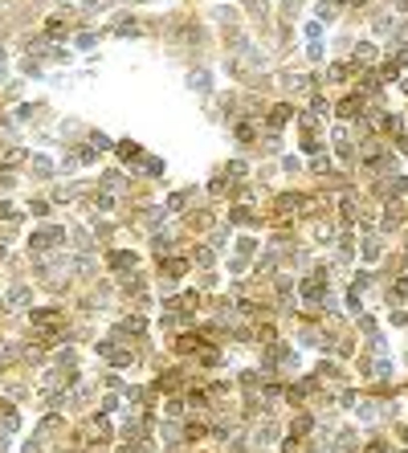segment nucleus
Segmentation results:
<instances>
[{"label":"nucleus","mask_w":408,"mask_h":453,"mask_svg":"<svg viewBox=\"0 0 408 453\" xmlns=\"http://www.w3.org/2000/svg\"><path fill=\"white\" fill-rule=\"evenodd\" d=\"M57 241H61V229L45 225V233H37V237H33V245H37V249H45V245H57Z\"/></svg>","instance_id":"f257e3e1"},{"label":"nucleus","mask_w":408,"mask_h":453,"mask_svg":"<svg viewBox=\"0 0 408 453\" xmlns=\"http://www.w3.org/2000/svg\"><path fill=\"white\" fill-rule=\"evenodd\" d=\"M110 265L114 269H135V253H110Z\"/></svg>","instance_id":"f03ea898"},{"label":"nucleus","mask_w":408,"mask_h":453,"mask_svg":"<svg viewBox=\"0 0 408 453\" xmlns=\"http://www.w3.org/2000/svg\"><path fill=\"white\" fill-rule=\"evenodd\" d=\"M188 82H192V90H208V86H212V74H208V70H196Z\"/></svg>","instance_id":"7ed1b4c3"},{"label":"nucleus","mask_w":408,"mask_h":453,"mask_svg":"<svg viewBox=\"0 0 408 453\" xmlns=\"http://www.w3.org/2000/svg\"><path fill=\"white\" fill-rule=\"evenodd\" d=\"M25 302H29V290L25 286H13L9 290V307H25Z\"/></svg>","instance_id":"20e7f679"},{"label":"nucleus","mask_w":408,"mask_h":453,"mask_svg":"<svg viewBox=\"0 0 408 453\" xmlns=\"http://www.w3.org/2000/svg\"><path fill=\"white\" fill-rule=\"evenodd\" d=\"M371 57H375L371 45H359V49H355V62H371Z\"/></svg>","instance_id":"39448f33"},{"label":"nucleus","mask_w":408,"mask_h":453,"mask_svg":"<svg viewBox=\"0 0 408 453\" xmlns=\"http://www.w3.org/2000/svg\"><path fill=\"white\" fill-rule=\"evenodd\" d=\"M363 257L375 261V257H380V245H375V241H367V245H363Z\"/></svg>","instance_id":"423d86ee"},{"label":"nucleus","mask_w":408,"mask_h":453,"mask_svg":"<svg viewBox=\"0 0 408 453\" xmlns=\"http://www.w3.org/2000/svg\"><path fill=\"white\" fill-rule=\"evenodd\" d=\"M404 290H408V278H404Z\"/></svg>","instance_id":"0eeeda50"}]
</instances>
